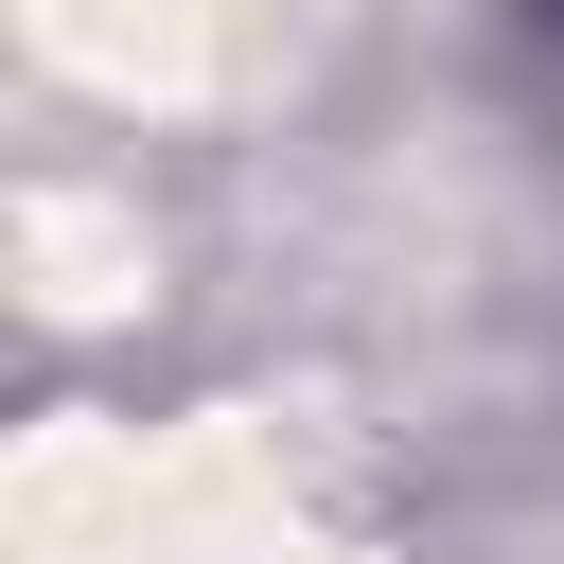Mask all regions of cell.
<instances>
[{
  "label": "cell",
  "instance_id": "1",
  "mask_svg": "<svg viewBox=\"0 0 564 564\" xmlns=\"http://www.w3.org/2000/svg\"><path fill=\"white\" fill-rule=\"evenodd\" d=\"M35 35L88 53V70H176L194 53V0H35Z\"/></svg>",
  "mask_w": 564,
  "mask_h": 564
}]
</instances>
